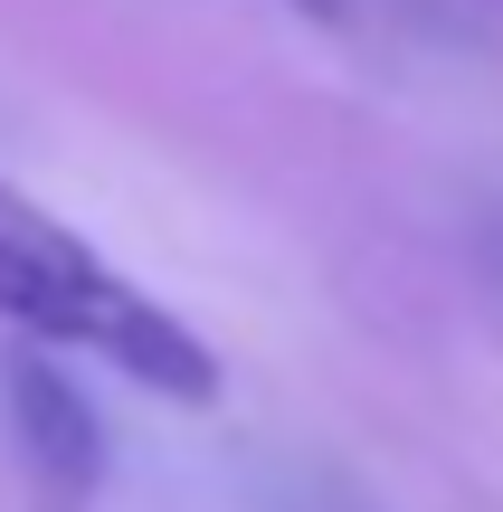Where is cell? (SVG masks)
<instances>
[{
	"instance_id": "1",
	"label": "cell",
	"mask_w": 503,
	"mask_h": 512,
	"mask_svg": "<svg viewBox=\"0 0 503 512\" xmlns=\"http://www.w3.org/2000/svg\"><path fill=\"white\" fill-rule=\"evenodd\" d=\"M0 323L19 342L67 351V361L124 370L133 389H162L181 408L219 399V351L162 294H143L114 256H95L57 209H38L10 181H0Z\"/></svg>"
},
{
	"instance_id": "2",
	"label": "cell",
	"mask_w": 503,
	"mask_h": 512,
	"mask_svg": "<svg viewBox=\"0 0 503 512\" xmlns=\"http://www.w3.org/2000/svg\"><path fill=\"white\" fill-rule=\"evenodd\" d=\"M0 408H10L29 512H95V494H105V418H95L86 380L67 370V351H48V342L10 351Z\"/></svg>"
},
{
	"instance_id": "3",
	"label": "cell",
	"mask_w": 503,
	"mask_h": 512,
	"mask_svg": "<svg viewBox=\"0 0 503 512\" xmlns=\"http://www.w3.org/2000/svg\"><path fill=\"white\" fill-rule=\"evenodd\" d=\"M304 10H333V0H304Z\"/></svg>"
}]
</instances>
